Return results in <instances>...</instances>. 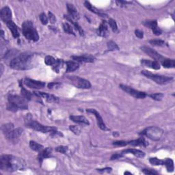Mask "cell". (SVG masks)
<instances>
[{"instance_id": "277c9868", "label": "cell", "mask_w": 175, "mask_h": 175, "mask_svg": "<svg viewBox=\"0 0 175 175\" xmlns=\"http://www.w3.org/2000/svg\"><path fill=\"white\" fill-rule=\"evenodd\" d=\"M25 125L26 127L31 128L36 131L42 132V133H49L52 135H54L56 133H58L57 129L55 127H47L41 125L38 122L32 120L30 114L27 115L25 118Z\"/></svg>"}, {"instance_id": "7402d4cb", "label": "cell", "mask_w": 175, "mask_h": 175, "mask_svg": "<svg viewBox=\"0 0 175 175\" xmlns=\"http://www.w3.org/2000/svg\"><path fill=\"white\" fill-rule=\"evenodd\" d=\"M84 6H85V8H86L88 10H89V11H91L92 12L94 13V14H96V15L101 16V17H107V15L106 14L100 12L97 8H96L94 6H92L89 2H87V1L85 2H84Z\"/></svg>"}, {"instance_id": "d4e9b609", "label": "cell", "mask_w": 175, "mask_h": 175, "mask_svg": "<svg viewBox=\"0 0 175 175\" xmlns=\"http://www.w3.org/2000/svg\"><path fill=\"white\" fill-rule=\"evenodd\" d=\"M51 151H52L51 148L48 147V148H46L45 149L42 150V151L40 152V153H39V155H38V159L39 161H40L41 163H42V161L44 159H45V158H48V157L51 156Z\"/></svg>"}, {"instance_id": "7dc6e473", "label": "cell", "mask_w": 175, "mask_h": 175, "mask_svg": "<svg viewBox=\"0 0 175 175\" xmlns=\"http://www.w3.org/2000/svg\"><path fill=\"white\" fill-rule=\"evenodd\" d=\"M127 144V143L126 142L123 141V140H120V141H116L113 142V145H115V146L117 147H125Z\"/></svg>"}, {"instance_id": "ba28073f", "label": "cell", "mask_w": 175, "mask_h": 175, "mask_svg": "<svg viewBox=\"0 0 175 175\" xmlns=\"http://www.w3.org/2000/svg\"><path fill=\"white\" fill-rule=\"evenodd\" d=\"M68 79L75 87L81 89H89L91 87L90 81L78 76H68Z\"/></svg>"}, {"instance_id": "8992f818", "label": "cell", "mask_w": 175, "mask_h": 175, "mask_svg": "<svg viewBox=\"0 0 175 175\" xmlns=\"http://www.w3.org/2000/svg\"><path fill=\"white\" fill-rule=\"evenodd\" d=\"M164 133V131L161 129L157 127H149L141 132V135H146L147 138L149 139L154 140V141H157L161 139V136Z\"/></svg>"}, {"instance_id": "ac0fdd59", "label": "cell", "mask_w": 175, "mask_h": 175, "mask_svg": "<svg viewBox=\"0 0 175 175\" xmlns=\"http://www.w3.org/2000/svg\"><path fill=\"white\" fill-rule=\"evenodd\" d=\"M141 64L144 67L155 69V70H159L160 69V64L157 61H151L148 60H142Z\"/></svg>"}, {"instance_id": "b9f144b4", "label": "cell", "mask_w": 175, "mask_h": 175, "mask_svg": "<svg viewBox=\"0 0 175 175\" xmlns=\"http://www.w3.org/2000/svg\"><path fill=\"white\" fill-rule=\"evenodd\" d=\"M69 129H70L72 133H74L75 135H80L81 133V129L78 126H76V125H71L69 127Z\"/></svg>"}, {"instance_id": "8fae6325", "label": "cell", "mask_w": 175, "mask_h": 175, "mask_svg": "<svg viewBox=\"0 0 175 175\" xmlns=\"http://www.w3.org/2000/svg\"><path fill=\"white\" fill-rule=\"evenodd\" d=\"M141 49L145 54H147L148 56H150L151 58L154 59L155 61L161 62L164 59L162 56L159 54V53H157L156 51H155L154 49H151L150 47L144 46V47H142Z\"/></svg>"}, {"instance_id": "f5cc1de1", "label": "cell", "mask_w": 175, "mask_h": 175, "mask_svg": "<svg viewBox=\"0 0 175 175\" xmlns=\"http://www.w3.org/2000/svg\"><path fill=\"white\" fill-rule=\"evenodd\" d=\"M112 168H103V169H97V170L99 172V173H105V172H107V173H110L112 171Z\"/></svg>"}, {"instance_id": "484cf974", "label": "cell", "mask_w": 175, "mask_h": 175, "mask_svg": "<svg viewBox=\"0 0 175 175\" xmlns=\"http://www.w3.org/2000/svg\"><path fill=\"white\" fill-rule=\"evenodd\" d=\"M64 19H67V20H68V21H70L71 24L73 25L75 28L79 32V33H80L81 36H84V30L81 28V26L79 25L75 21H74V19H72L70 16H68V15H64Z\"/></svg>"}, {"instance_id": "44dd1931", "label": "cell", "mask_w": 175, "mask_h": 175, "mask_svg": "<svg viewBox=\"0 0 175 175\" xmlns=\"http://www.w3.org/2000/svg\"><path fill=\"white\" fill-rule=\"evenodd\" d=\"M97 34L100 36H103L105 37L108 34V25L107 24V21H103L101 24H100L98 29H97Z\"/></svg>"}, {"instance_id": "ab89813d", "label": "cell", "mask_w": 175, "mask_h": 175, "mask_svg": "<svg viewBox=\"0 0 175 175\" xmlns=\"http://www.w3.org/2000/svg\"><path fill=\"white\" fill-rule=\"evenodd\" d=\"M108 24H109V25H110V28H112V31H113L114 32H116L117 31L118 26H117L116 23V21L114 20V19H109Z\"/></svg>"}, {"instance_id": "4dcf8cb0", "label": "cell", "mask_w": 175, "mask_h": 175, "mask_svg": "<svg viewBox=\"0 0 175 175\" xmlns=\"http://www.w3.org/2000/svg\"><path fill=\"white\" fill-rule=\"evenodd\" d=\"M161 62L164 68H171L175 67V62L173 59H164Z\"/></svg>"}, {"instance_id": "4316f807", "label": "cell", "mask_w": 175, "mask_h": 175, "mask_svg": "<svg viewBox=\"0 0 175 175\" xmlns=\"http://www.w3.org/2000/svg\"><path fill=\"white\" fill-rule=\"evenodd\" d=\"M128 144L131 145V146H133V147H138V146L147 147V144H148L147 142V141L145 140L144 138H142V137L138 138V140L129 141L128 142Z\"/></svg>"}, {"instance_id": "52a82bcc", "label": "cell", "mask_w": 175, "mask_h": 175, "mask_svg": "<svg viewBox=\"0 0 175 175\" xmlns=\"http://www.w3.org/2000/svg\"><path fill=\"white\" fill-rule=\"evenodd\" d=\"M141 73L143 75H144L145 77H147V78L150 79V80L154 81L155 83H157L158 84H166L168 83H169L172 80H173V77H168V76H164V75H155L153 74L150 71H148L146 70L142 71Z\"/></svg>"}, {"instance_id": "83f0119b", "label": "cell", "mask_w": 175, "mask_h": 175, "mask_svg": "<svg viewBox=\"0 0 175 175\" xmlns=\"http://www.w3.org/2000/svg\"><path fill=\"white\" fill-rule=\"evenodd\" d=\"M67 64V72H73L76 70H77L80 67V66L77 63V62H72V61H68L66 62Z\"/></svg>"}, {"instance_id": "d6a6232c", "label": "cell", "mask_w": 175, "mask_h": 175, "mask_svg": "<svg viewBox=\"0 0 175 175\" xmlns=\"http://www.w3.org/2000/svg\"><path fill=\"white\" fill-rule=\"evenodd\" d=\"M21 95L23 97H24L26 100H32L33 94L31 93L30 92L26 90V89L22 86L21 85Z\"/></svg>"}, {"instance_id": "d590c367", "label": "cell", "mask_w": 175, "mask_h": 175, "mask_svg": "<svg viewBox=\"0 0 175 175\" xmlns=\"http://www.w3.org/2000/svg\"><path fill=\"white\" fill-rule=\"evenodd\" d=\"M149 161L152 165H153V166H161V165L164 164V160H159L157 157L151 158V159L149 160Z\"/></svg>"}, {"instance_id": "f1b7e54d", "label": "cell", "mask_w": 175, "mask_h": 175, "mask_svg": "<svg viewBox=\"0 0 175 175\" xmlns=\"http://www.w3.org/2000/svg\"><path fill=\"white\" fill-rule=\"evenodd\" d=\"M15 127H14V125L11 123H6L2 125V131L3 132V133L4 134V135H7L10 132L12 131L13 129H14Z\"/></svg>"}, {"instance_id": "30bf717a", "label": "cell", "mask_w": 175, "mask_h": 175, "mask_svg": "<svg viewBox=\"0 0 175 175\" xmlns=\"http://www.w3.org/2000/svg\"><path fill=\"white\" fill-rule=\"evenodd\" d=\"M120 88L123 91H125V92H127V94L132 96V97H133L135 98H144L147 96L145 92L135 90V89L132 88L129 86H127V85L120 84Z\"/></svg>"}, {"instance_id": "6da1fadb", "label": "cell", "mask_w": 175, "mask_h": 175, "mask_svg": "<svg viewBox=\"0 0 175 175\" xmlns=\"http://www.w3.org/2000/svg\"><path fill=\"white\" fill-rule=\"evenodd\" d=\"M25 166L24 160L11 155H3L0 157V169L2 171L12 173L21 170Z\"/></svg>"}, {"instance_id": "cb8c5ba5", "label": "cell", "mask_w": 175, "mask_h": 175, "mask_svg": "<svg viewBox=\"0 0 175 175\" xmlns=\"http://www.w3.org/2000/svg\"><path fill=\"white\" fill-rule=\"evenodd\" d=\"M6 24L7 25L8 28H9L10 30L11 31L13 37H14L15 38H18L19 37V32L18 27L16 26V25L15 24V23L12 21H8L6 23Z\"/></svg>"}, {"instance_id": "7c38bea8", "label": "cell", "mask_w": 175, "mask_h": 175, "mask_svg": "<svg viewBox=\"0 0 175 175\" xmlns=\"http://www.w3.org/2000/svg\"><path fill=\"white\" fill-rule=\"evenodd\" d=\"M24 84L28 88L33 89H41L45 87V83L41 81H36L32 79L25 78L24 81Z\"/></svg>"}, {"instance_id": "f546056e", "label": "cell", "mask_w": 175, "mask_h": 175, "mask_svg": "<svg viewBox=\"0 0 175 175\" xmlns=\"http://www.w3.org/2000/svg\"><path fill=\"white\" fill-rule=\"evenodd\" d=\"M18 54H19V51L17 50H15V49H11V50L8 51L5 54L4 59L6 60H12L15 58H16V56H17Z\"/></svg>"}, {"instance_id": "60d3db41", "label": "cell", "mask_w": 175, "mask_h": 175, "mask_svg": "<svg viewBox=\"0 0 175 175\" xmlns=\"http://www.w3.org/2000/svg\"><path fill=\"white\" fill-rule=\"evenodd\" d=\"M151 98L155 101H161L164 97V94L162 93H155L148 95Z\"/></svg>"}, {"instance_id": "c3c4849f", "label": "cell", "mask_w": 175, "mask_h": 175, "mask_svg": "<svg viewBox=\"0 0 175 175\" xmlns=\"http://www.w3.org/2000/svg\"><path fill=\"white\" fill-rule=\"evenodd\" d=\"M49 21H50L51 24H55L56 21H57V20H56V18H55V15L53 14V13H51V12H49Z\"/></svg>"}, {"instance_id": "816d5d0a", "label": "cell", "mask_w": 175, "mask_h": 175, "mask_svg": "<svg viewBox=\"0 0 175 175\" xmlns=\"http://www.w3.org/2000/svg\"><path fill=\"white\" fill-rule=\"evenodd\" d=\"M153 30V32L154 33V34L157 35V36H159L160 34H161V33H162V31H161V29H160L158 27L154 28L153 29H152Z\"/></svg>"}, {"instance_id": "681fc988", "label": "cell", "mask_w": 175, "mask_h": 175, "mask_svg": "<svg viewBox=\"0 0 175 175\" xmlns=\"http://www.w3.org/2000/svg\"><path fill=\"white\" fill-rule=\"evenodd\" d=\"M135 36H136L138 38H140V39L143 38V37H144V33H143V32L139 30V29H136V30L135 31Z\"/></svg>"}, {"instance_id": "db71d44e", "label": "cell", "mask_w": 175, "mask_h": 175, "mask_svg": "<svg viewBox=\"0 0 175 175\" xmlns=\"http://www.w3.org/2000/svg\"><path fill=\"white\" fill-rule=\"evenodd\" d=\"M1 68H2V70H1V75L3 74V71H4V68H3V65L2 64L1 65Z\"/></svg>"}, {"instance_id": "f907efd6", "label": "cell", "mask_w": 175, "mask_h": 175, "mask_svg": "<svg viewBox=\"0 0 175 175\" xmlns=\"http://www.w3.org/2000/svg\"><path fill=\"white\" fill-rule=\"evenodd\" d=\"M123 155L122 154V153H116V154H114L111 157V160H118V159H119V158L123 157Z\"/></svg>"}, {"instance_id": "1f68e13d", "label": "cell", "mask_w": 175, "mask_h": 175, "mask_svg": "<svg viewBox=\"0 0 175 175\" xmlns=\"http://www.w3.org/2000/svg\"><path fill=\"white\" fill-rule=\"evenodd\" d=\"M29 147H30V148L33 151L38 152V153H40L41 151L43 150V147H42L41 144L36 142L34 141H30V142H29Z\"/></svg>"}, {"instance_id": "9a60e30c", "label": "cell", "mask_w": 175, "mask_h": 175, "mask_svg": "<svg viewBox=\"0 0 175 175\" xmlns=\"http://www.w3.org/2000/svg\"><path fill=\"white\" fill-rule=\"evenodd\" d=\"M34 93L39 97L43 98L46 101L48 102V103H57V102L59 101V98L53 94H49L47 93H45V92H35Z\"/></svg>"}, {"instance_id": "4fadbf2b", "label": "cell", "mask_w": 175, "mask_h": 175, "mask_svg": "<svg viewBox=\"0 0 175 175\" xmlns=\"http://www.w3.org/2000/svg\"><path fill=\"white\" fill-rule=\"evenodd\" d=\"M86 112H88V113H91L93 115H94V116L96 117V118H97L98 127H99L101 130L105 131L107 129L106 126H105V124L104 123L103 118H102L101 116L97 110H94V109H88V110H86Z\"/></svg>"}, {"instance_id": "5b68a950", "label": "cell", "mask_w": 175, "mask_h": 175, "mask_svg": "<svg viewBox=\"0 0 175 175\" xmlns=\"http://www.w3.org/2000/svg\"><path fill=\"white\" fill-rule=\"evenodd\" d=\"M23 34L28 40L36 42L38 41L39 35L33 23L30 21H26L22 25Z\"/></svg>"}, {"instance_id": "3957f363", "label": "cell", "mask_w": 175, "mask_h": 175, "mask_svg": "<svg viewBox=\"0 0 175 175\" xmlns=\"http://www.w3.org/2000/svg\"><path fill=\"white\" fill-rule=\"evenodd\" d=\"M28 108L27 100L24 97L16 94H11L8 97V110L15 112L19 110H28Z\"/></svg>"}, {"instance_id": "d6986e66", "label": "cell", "mask_w": 175, "mask_h": 175, "mask_svg": "<svg viewBox=\"0 0 175 175\" xmlns=\"http://www.w3.org/2000/svg\"><path fill=\"white\" fill-rule=\"evenodd\" d=\"M70 119L74 122L75 123L80 124V125H89L90 123L89 121L86 119V118L84 117V116H71Z\"/></svg>"}, {"instance_id": "7a4b0ae2", "label": "cell", "mask_w": 175, "mask_h": 175, "mask_svg": "<svg viewBox=\"0 0 175 175\" xmlns=\"http://www.w3.org/2000/svg\"><path fill=\"white\" fill-rule=\"evenodd\" d=\"M34 54L30 52H24L18 55L10 62L11 68L17 71H25L33 67Z\"/></svg>"}, {"instance_id": "bcb514c9", "label": "cell", "mask_w": 175, "mask_h": 175, "mask_svg": "<svg viewBox=\"0 0 175 175\" xmlns=\"http://www.w3.org/2000/svg\"><path fill=\"white\" fill-rule=\"evenodd\" d=\"M142 173L148 175H154V174H157L158 173L153 170H149V169H143Z\"/></svg>"}, {"instance_id": "e575fe53", "label": "cell", "mask_w": 175, "mask_h": 175, "mask_svg": "<svg viewBox=\"0 0 175 175\" xmlns=\"http://www.w3.org/2000/svg\"><path fill=\"white\" fill-rule=\"evenodd\" d=\"M62 27H63V29L64 31L67 33V34H72V35H75V32L73 31V29H72V27L70 25L68 24V23H64L63 24H62Z\"/></svg>"}, {"instance_id": "f6af8a7d", "label": "cell", "mask_w": 175, "mask_h": 175, "mask_svg": "<svg viewBox=\"0 0 175 175\" xmlns=\"http://www.w3.org/2000/svg\"><path fill=\"white\" fill-rule=\"evenodd\" d=\"M61 84L58 83V82H51L48 84L49 89H53V88H58L61 86Z\"/></svg>"}, {"instance_id": "8d00e7d4", "label": "cell", "mask_w": 175, "mask_h": 175, "mask_svg": "<svg viewBox=\"0 0 175 175\" xmlns=\"http://www.w3.org/2000/svg\"><path fill=\"white\" fill-rule=\"evenodd\" d=\"M149 43L153 46H157V47H164L165 45V42L162 40H159V39H154V40H151Z\"/></svg>"}, {"instance_id": "e0dca14e", "label": "cell", "mask_w": 175, "mask_h": 175, "mask_svg": "<svg viewBox=\"0 0 175 175\" xmlns=\"http://www.w3.org/2000/svg\"><path fill=\"white\" fill-rule=\"evenodd\" d=\"M71 58L72 60L80 62H88V63H92L94 62L95 58L90 55H84L81 56H72Z\"/></svg>"}, {"instance_id": "836d02e7", "label": "cell", "mask_w": 175, "mask_h": 175, "mask_svg": "<svg viewBox=\"0 0 175 175\" xmlns=\"http://www.w3.org/2000/svg\"><path fill=\"white\" fill-rule=\"evenodd\" d=\"M164 164L166 165L168 172H169V173H173L174 171L173 161L171 159H169V158H167V159L164 161Z\"/></svg>"}, {"instance_id": "74e56055", "label": "cell", "mask_w": 175, "mask_h": 175, "mask_svg": "<svg viewBox=\"0 0 175 175\" xmlns=\"http://www.w3.org/2000/svg\"><path fill=\"white\" fill-rule=\"evenodd\" d=\"M144 25L146 26V27L150 28L151 29H153L154 28L157 27V21H145L144 23Z\"/></svg>"}, {"instance_id": "7bdbcfd3", "label": "cell", "mask_w": 175, "mask_h": 175, "mask_svg": "<svg viewBox=\"0 0 175 175\" xmlns=\"http://www.w3.org/2000/svg\"><path fill=\"white\" fill-rule=\"evenodd\" d=\"M39 18H40V20L42 25H45L48 24V18L45 13H41L40 16H39Z\"/></svg>"}, {"instance_id": "ffe728a7", "label": "cell", "mask_w": 175, "mask_h": 175, "mask_svg": "<svg viewBox=\"0 0 175 175\" xmlns=\"http://www.w3.org/2000/svg\"><path fill=\"white\" fill-rule=\"evenodd\" d=\"M67 7V11L69 14V16H70L72 19H75V20H78V19H80V14H79V12H77V9H76L74 5L68 4Z\"/></svg>"}, {"instance_id": "5bb4252c", "label": "cell", "mask_w": 175, "mask_h": 175, "mask_svg": "<svg viewBox=\"0 0 175 175\" xmlns=\"http://www.w3.org/2000/svg\"><path fill=\"white\" fill-rule=\"evenodd\" d=\"M23 131H24L23 129L20 127L14 129L10 132L7 135H6L5 138L10 141H12V142L15 141L17 139H19V137L21 136V134L23 133Z\"/></svg>"}, {"instance_id": "603a6c76", "label": "cell", "mask_w": 175, "mask_h": 175, "mask_svg": "<svg viewBox=\"0 0 175 175\" xmlns=\"http://www.w3.org/2000/svg\"><path fill=\"white\" fill-rule=\"evenodd\" d=\"M123 155L125 154H132L134 156L140 158H142L145 156V153L143 151L135 149V148H129V149H126L123 151V152L121 153Z\"/></svg>"}, {"instance_id": "9c48e42d", "label": "cell", "mask_w": 175, "mask_h": 175, "mask_svg": "<svg viewBox=\"0 0 175 175\" xmlns=\"http://www.w3.org/2000/svg\"><path fill=\"white\" fill-rule=\"evenodd\" d=\"M45 62L47 65L51 66L53 68V70L55 71L56 72H58L60 71L64 64L63 60H60V59H55L54 57H52V56L50 55L46 56L45 59Z\"/></svg>"}, {"instance_id": "f35d334b", "label": "cell", "mask_w": 175, "mask_h": 175, "mask_svg": "<svg viewBox=\"0 0 175 175\" xmlns=\"http://www.w3.org/2000/svg\"><path fill=\"white\" fill-rule=\"evenodd\" d=\"M107 47L110 51H115V50H118L119 47H118L116 42L114 41H110L107 42Z\"/></svg>"}, {"instance_id": "ee69618b", "label": "cell", "mask_w": 175, "mask_h": 175, "mask_svg": "<svg viewBox=\"0 0 175 175\" xmlns=\"http://www.w3.org/2000/svg\"><path fill=\"white\" fill-rule=\"evenodd\" d=\"M55 151L57 152H59V153H60L65 154L68 151V147H64V146H60L55 148Z\"/></svg>"}, {"instance_id": "2e32d148", "label": "cell", "mask_w": 175, "mask_h": 175, "mask_svg": "<svg viewBox=\"0 0 175 175\" xmlns=\"http://www.w3.org/2000/svg\"><path fill=\"white\" fill-rule=\"evenodd\" d=\"M1 19L2 20L4 21L5 24L12 21V12L11 10L10 9L9 7L8 6H6V7H4L2 10H1Z\"/></svg>"}]
</instances>
